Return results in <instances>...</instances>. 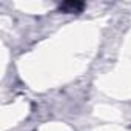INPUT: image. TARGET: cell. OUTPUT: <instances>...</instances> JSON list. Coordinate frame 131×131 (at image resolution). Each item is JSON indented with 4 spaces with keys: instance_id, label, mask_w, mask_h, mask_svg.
Listing matches in <instances>:
<instances>
[{
    "instance_id": "obj_1",
    "label": "cell",
    "mask_w": 131,
    "mask_h": 131,
    "mask_svg": "<svg viewBox=\"0 0 131 131\" xmlns=\"http://www.w3.org/2000/svg\"><path fill=\"white\" fill-rule=\"evenodd\" d=\"M85 8V3L83 2H79V0H70V2H63L59 5V11L65 13V14H79L82 13Z\"/></svg>"
}]
</instances>
